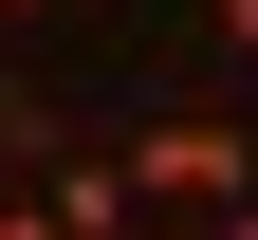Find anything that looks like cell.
Returning <instances> with one entry per match:
<instances>
[{
	"instance_id": "obj_1",
	"label": "cell",
	"mask_w": 258,
	"mask_h": 240,
	"mask_svg": "<svg viewBox=\"0 0 258 240\" xmlns=\"http://www.w3.org/2000/svg\"><path fill=\"white\" fill-rule=\"evenodd\" d=\"M111 166H129L148 222H221V203H258V129H240V111H148V129H111Z\"/></svg>"
},
{
	"instance_id": "obj_2",
	"label": "cell",
	"mask_w": 258,
	"mask_h": 240,
	"mask_svg": "<svg viewBox=\"0 0 258 240\" xmlns=\"http://www.w3.org/2000/svg\"><path fill=\"white\" fill-rule=\"evenodd\" d=\"M37 203H55V240H148V203H129V166H111V148H55V185H37Z\"/></svg>"
},
{
	"instance_id": "obj_3",
	"label": "cell",
	"mask_w": 258,
	"mask_h": 240,
	"mask_svg": "<svg viewBox=\"0 0 258 240\" xmlns=\"http://www.w3.org/2000/svg\"><path fill=\"white\" fill-rule=\"evenodd\" d=\"M203 19H221V56H258V0H203Z\"/></svg>"
},
{
	"instance_id": "obj_4",
	"label": "cell",
	"mask_w": 258,
	"mask_h": 240,
	"mask_svg": "<svg viewBox=\"0 0 258 240\" xmlns=\"http://www.w3.org/2000/svg\"><path fill=\"white\" fill-rule=\"evenodd\" d=\"M0 240H55V203H0Z\"/></svg>"
},
{
	"instance_id": "obj_5",
	"label": "cell",
	"mask_w": 258,
	"mask_h": 240,
	"mask_svg": "<svg viewBox=\"0 0 258 240\" xmlns=\"http://www.w3.org/2000/svg\"><path fill=\"white\" fill-rule=\"evenodd\" d=\"M203 240H258V203H221V222H203Z\"/></svg>"
},
{
	"instance_id": "obj_6",
	"label": "cell",
	"mask_w": 258,
	"mask_h": 240,
	"mask_svg": "<svg viewBox=\"0 0 258 240\" xmlns=\"http://www.w3.org/2000/svg\"><path fill=\"white\" fill-rule=\"evenodd\" d=\"M148 240H203V222H148Z\"/></svg>"
},
{
	"instance_id": "obj_7",
	"label": "cell",
	"mask_w": 258,
	"mask_h": 240,
	"mask_svg": "<svg viewBox=\"0 0 258 240\" xmlns=\"http://www.w3.org/2000/svg\"><path fill=\"white\" fill-rule=\"evenodd\" d=\"M0 19H37V0H0Z\"/></svg>"
}]
</instances>
